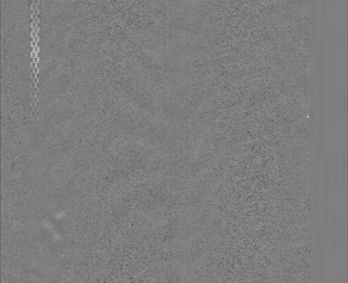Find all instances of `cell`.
Returning <instances> with one entry per match:
<instances>
[{
	"label": "cell",
	"instance_id": "6da1fadb",
	"mask_svg": "<svg viewBox=\"0 0 348 283\" xmlns=\"http://www.w3.org/2000/svg\"><path fill=\"white\" fill-rule=\"evenodd\" d=\"M336 111L340 116L343 117L346 112V94L344 91L340 92L339 97L336 105Z\"/></svg>",
	"mask_w": 348,
	"mask_h": 283
},
{
	"label": "cell",
	"instance_id": "7a4b0ae2",
	"mask_svg": "<svg viewBox=\"0 0 348 283\" xmlns=\"http://www.w3.org/2000/svg\"><path fill=\"white\" fill-rule=\"evenodd\" d=\"M340 44H341V42H343V43H345L346 42V33H343V34L342 35V36L340 37Z\"/></svg>",
	"mask_w": 348,
	"mask_h": 283
}]
</instances>
